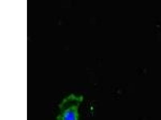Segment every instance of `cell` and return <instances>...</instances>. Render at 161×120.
I'll return each mask as SVG.
<instances>
[{"label":"cell","instance_id":"obj_1","mask_svg":"<svg viewBox=\"0 0 161 120\" xmlns=\"http://www.w3.org/2000/svg\"><path fill=\"white\" fill-rule=\"evenodd\" d=\"M83 97L71 94L63 100L59 105L60 113L57 120H79V109Z\"/></svg>","mask_w":161,"mask_h":120}]
</instances>
